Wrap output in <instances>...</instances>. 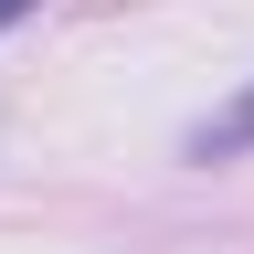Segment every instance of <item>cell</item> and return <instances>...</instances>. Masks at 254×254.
<instances>
[{
    "mask_svg": "<svg viewBox=\"0 0 254 254\" xmlns=\"http://www.w3.org/2000/svg\"><path fill=\"white\" fill-rule=\"evenodd\" d=\"M233 148H254V95H233L212 127H190V159H233Z\"/></svg>",
    "mask_w": 254,
    "mask_h": 254,
    "instance_id": "6da1fadb",
    "label": "cell"
},
{
    "mask_svg": "<svg viewBox=\"0 0 254 254\" xmlns=\"http://www.w3.org/2000/svg\"><path fill=\"white\" fill-rule=\"evenodd\" d=\"M21 11H43V0H0V32H11V21H21Z\"/></svg>",
    "mask_w": 254,
    "mask_h": 254,
    "instance_id": "7a4b0ae2",
    "label": "cell"
}]
</instances>
